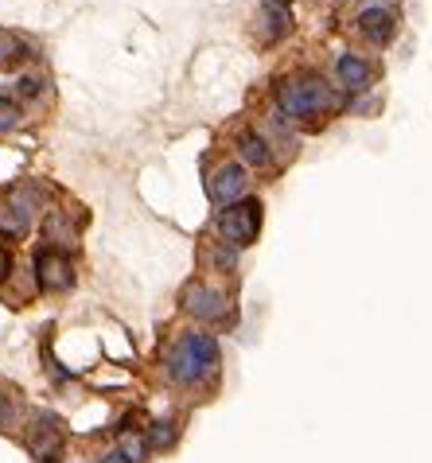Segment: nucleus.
<instances>
[{
    "mask_svg": "<svg viewBox=\"0 0 432 463\" xmlns=\"http://www.w3.org/2000/svg\"><path fill=\"white\" fill-rule=\"evenodd\" d=\"M101 463H129V459H125L121 452H106V456H101Z\"/></svg>",
    "mask_w": 432,
    "mask_h": 463,
    "instance_id": "412c9836",
    "label": "nucleus"
},
{
    "mask_svg": "<svg viewBox=\"0 0 432 463\" xmlns=\"http://www.w3.org/2000/svg\"><path fill=\"white\" fill-rule=\"evenodd\" d=\"M187 312H192L195 319H222L226 316V296L219 288L195 285V288H187Z\"/></svg>",
    "mask_w": 432,
    "mask_h": 463,
    "instance_id": "6e6552de",
    "label": "nucleus"
},
{
    "mask_svg": "<svg viewBox=\"0 0 432 463\" xmlns=\"http://www.w3.org/2000/svg\"><path fill=\"white\" fill-rule=\"evenodd\" d=\"M335 71H339V82L347 90H366V86H371V79H374L371 62L359 59V55H339Z\"/></svg>",
    "mask_w": 432,
    "mask_h": 463,
    "instance_id": "1a4fd4ad",
    "label": "nucleus"
},
{
    "mask_svg": "<svg viewBox=\"0 0 432 463\" xmlns=\"http://www.w3.org/2000/svg\"><path fill=\"white\" fill-rule=\"evenodd\" d=\"M211 199L219 203V207H234V203H241V195H246L249 179H246V168L241 164H222L219 172L211 175Z\"/></svg>",
    "mask_w": 432,
    "mask_h": 463,
    "instance_id": "39448f33",
    "label": "nucleus"
},
{
    "mask_svg": "<svg viewBox=\"0 0 432 463\" xmlns=\"http://www.w3.org/2000/svg\"><path fill=\"white\" fill-rule=\"evenodd\" d=\"M8 269H12V257H8L5 246H0V277H8Z\"/></svg>",
    "mask_w": 432,
    "mask_h": 463,
    "instance_id": "6ab92c4d",
    "label": "nucleus"
},
{
    "mask_svg": "<svg viewBox=\"0 0 432 463\" xmlns=\"http://www.w3.org/2000/svg\"><path fill=\"white\" fill-rule=\"evenodd\" d=\"M219 238L222 241H230L234 250H246L258 241V230H261V203L258 199H241L234 203V207H226L219 214Z\"/></svg>",
    "mask_w": 432,
    "mask_h": 463,
    "instance_id": "7ed1b4c3",
    "label": "nucleus"
},
{
    "mask_svg": "<svg viewBox=\"0 0 432 463\" xmlns=\"http://www.w3.org/2000/svg\"><path fill=\"white\" fill-rule=\"evenodd\" d=\"M8 420H12V402H8L5 393H0V429H5Z\"/></svg>",
    "mask_w": 432,
    "mask_h": 463,
    "instance_id": "f3484780",
    "label": "nucleus"
},
{
    "mask_svg": "<svg viewBox=\"0 0 432 463\" xmlns=\"http://www.w3.org/2000/svg\"><path fill=\"white\" fill-rule=\"evenodd\" d=\"M214 261H219V269H234V265H238V250H234V246L226 250V241H222L219 253H214Z\"/></svg>",
    "mask_w": 432,
    "mask_h": 463,
    "instance_id": "dca6fc26",
    "label": "nucleus"
},
{
    "mask_svg": "<svg viewBox=\"0 0 432 463\" xmlns=\"http://www.w3.org/2000/svg\"><path fill=\"white\" fill-rule=\"evenodd\" d=\"M292 0H265V12H288Z\"/></svg>",
    "mask_w": 432,
    "mask_h": 463,
    "instance_id": "a211bd4d",
    "label": "nucleus"
},
{
    "mask_svg": "<svg viewBox=\"0 0 432 463\" xmlns=\"http://www.w3.org/2000/svg\"><path fill=\"white\" fill-rule=\"evenodd\" d=\"M35 280L47 292H67L74 285V265L62 250H40L35 253Z\"/></svg>",
    "mask_w": 432,
    "mask_h": 463,
    "instance_id": "20e7f679",
    "label": "nucleus"
},
{
    "mask_svg": "<svg viewBox=\"0 0 432 463\" xmlns=\"http://www.w3.org/2000/svg\"><path fill=\"white\" fill-rule=\"evenodd\" d=\"M277 101H281V113H288L292 121H312L339 109V94L320 74H292V79L277 86Z\"/></svg>",
    "mask_w": 432,
    "mask_h": 463,
    "instance_id": "f03ea898",
    "label": "nucleus"
},
{
    "mask_svg": "<svg viewBox=\"0 0 432 463\" xmlns=\"http://www.w3.org/2000/svg\"><path fill=\"white\" fill-rule=\"evenodd\" d=\"M117 452L129 459V463H141V459H145V440H141V436H121V448H117Z\"/></svg>",
    "mask_w": 432,
    "mask_h": 463,
    "instance_id": "4468645a",
    "label": "nucleus"
},
{
    "mask_svg": "<svg viewBox=\"0 0 432 463\" xmlns=\"http://www.w3.org/2000/svg\"><path fill=\"white\" fill-rule=\"evenodd\" d=\"M35 90H40V82H35V79H23L20 82V94H35Z\"/></svg>",
    "mask_w": 432,
    "mask_h": 463,
    "instance_id": "aec40b11",
    "label": "nucleus"
},
{
    "mask_svg": "<svg viewBox=\"0 0 432 463\" xmlns=\"http://www.w3.org/2000/svg\"><path fill=\"white\" fill-rule=\"evenodd\" d=\"M172 440H175V429H172V424H168V420L152 424V432H148V444H152V448H168Z\"/></svg>",
    "mask_w": 432,
    "mask_h": 463,
    "instance_id": "2eb2a0df",
    "label": "nucleus"
},
{
    "mask_svg": "<svg viewBox=\"0 0 432 463\" xmlns=\"http://www.w3.org/2000/svg\"><path fill=\"white\" fill-rule=\"evenodd\" d=\"M28 448H32V456L40 459V463H51V459L62 452V429H59V420L51 417V413L35 417L32 432H28Z\"/></svg>",
    "mask_w": 432,
    "mask_h": 463,
    "instance_id": "423d86ee",
    "label": "nucleus"
},
{
    "mask_svg": "<svg viewBox=\"0 0 432 463\" xmlns=\"http://www.w3.org/2000/svg\"><path fill=\"white\" fill-rule=\"evenodd\" d=\"M219 374V343L202 331L180 335V343L168 351V378L175 385H202Z\"/></svg>",
    "mask_w": 432,
    "mask_h": 463,
    "instance_id": "f257e3e1",
    "label": "nucleus"
},
{
    "mask_svg": "<svg viewBox=\"0 0 432 463\" xmlns=\"http://www.w3.org/2000/svg\"><path fill=\"white\" fill-rule=\"evenodd\" d=\"M47 238L51 241H55V250H67L70 246V226H67V218H62V214H51L47 218Z\"/></svg>",
    "mask_w": 432,
    "mask_h": 463,
    "instance_id": "9b49d317",
    "label": "nucleus"
},
{
    "mask_svg": "<svg viewBox=\"0 0 432 463\" xmlns=\"http://www.w3.org/2000/svg\"><path fill=\"white\" fill-rule=\"evenodd\" d=\"M238 152H241V160L246 164H258V168H269L273 164V152H269V145L258 137V133H246L238 140Z\"/></svg>",
    "mask_w": 432,
    "mask_h": 463,
    "instance_id": "9d476101",
    "label": "nucleus"
},
{
    "mask_svg": "<svg viewBox=\"0 0 432 463\" xmlns=\"http://www.w3.org/2000/svg\"><path fill=\"white\" fill-rule=\"evenodd\" d=\"M359 35L382 47V43H390L393 35H398V16L386 12V8H366L359 16Z\"/></svg>",
    "mask_w": 432,
    "mask_h": 463,
    "instance_id": "0eeeda50",
    "label": "nucleus"
},
{
    "mask_svg": "<svg viewBox=\"0 0 432 463\" xmlns=\"http://www.w3.org/2000/svg\"><path fill=\"white\" fill-rule=\"evenodd\" d=\"M288 32V12H265V40H281Z\"/></svg>",
    "mask_w": 432,
    "mask_h": 463,
    "instance_id": "ddd939ff",
    "label": "nucleus"
},
{
    "mask_svg": "<svg viewBox=\"0 0 432 463\" xmlns=\"http://www.w3.org/2000/svg\"><path fill=\"white\" fill-rule=\"evenodd\" d=\"M16 125H20V106L8 94H0V133H8Z\"/></svg>",
    "mask_w": 432,
    "mask_h": 463,
    "instance_id": "f8f14e48",
    "label": "nucleus"
}]
</instances>
